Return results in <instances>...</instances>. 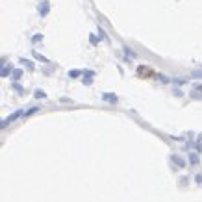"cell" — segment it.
I'll list each match as a JSON object with an SVG mask.
<instances>
[{"label": "cell", "mask_w": 202, "mask_h": 202, "mask_svg": "<svg viewBox=\"0 0 202 202\" xmlns=\"http://www.w3.org/2000/svg\"><path fill=\"white\" fill-rule=\"evenodd\" d=\"M174 161H176V163H178L180 167H182V165H184V161H182V159H180V158H174Z\"/></svg>", "instance_id": "obj_5"}, {"label": "cell", "mask_w": 202, "mask_h": 202, "mask_svg": "<svg viewBox=\"0 0 202 202\" xmlns=\"http://www.w3.org/2000/svg\"><path fill=\"white\" fill-rule=\"evenodd\" d=\"M19 78H20V71H15L13 72V80H19Z\"/></svg>", "instance_id": "obj_2"}, {"label": "cell", "mask_w": 202, "mask_h": 202, "mask_svg": "<svg viewBox=\"0 0 202 202\" xmlns=\"http://www.w3.org/2000/svg\"><path fill=\"white\" fill-rule=\"evenodd\" d=\"M35 97H37V98H45V93H43V91H37Z\"/></svg>", "instance_id": "obj_3"}, {"label": "cell", "mask_w": 202, "mask_h": 202, "mask_svg": "<svg viewBox=\"0 0 202 202\" xmlns=\"http://www.w3.org/2000/svg\"><path fill=\"white\" fill-rule=\"evenodd\" d=\"M41 37H43V35H39V34H37V35H34V43H37V41H41Z\"/></svg>", "instance_id": "obj_4"}, {"label": "cell", "mask_w": 202, "mask_h": 202, "mask_svg": "<svg viewBox=\"0 0 202 202\" xmlns=\"http://www.w3.org/2000/svg\"><path fill=\"white\" fill-rule=\"evenodd\" d=\"M39 13L43 15V17H45V15L48 13V2H43V4L39 6Z\"/></svg>", "instance_id": "obj_1"}, {"label": "cell", "mask_w": 202, "mask_h": 202, "mask_svg": "<svg viewBox=\"0 0 202 202\" xmlns=\"http://www.w3.org/2000/svg\"><path fill=\"white\" fill-rule=\"evenodd\" d=\"M106 98H108V100H111V102H113V100H117V98L113 97V95H106Z\"/></svg>", "instance_id": "obj_6"}]
</instances>
